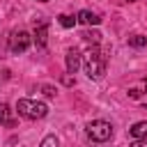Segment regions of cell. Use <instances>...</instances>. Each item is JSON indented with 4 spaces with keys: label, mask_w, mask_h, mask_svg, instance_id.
Returning <instances> with one entry per match:
<instances>
[{
    "label": "cell",
    "mask_w": 147,
    "mask_h": 147,
    "mask_svg": "<svg viewBox=\"0 0 147 147\" xmlns=\"http://www.w3.org/2000/svg\"><path fill=\"white\" fill-rule=\"evenodd\" d=\"M126 2H133V0H126Z\"/></svg>",
    "instance_id": "19"
},
{
    "label": "cell",
    "mask_w": 147,
    "mask_h": 147,
    "mask_svg": "<svg viewBox=\"0 0 147 147\" xmlns=\"http://www.w3.org/2000/svg\"><path fill=\"white\" fill-rule=\"evenodd\" d=\"M0 124L2 126H16V115L7 103H0Z\"/></svg>",
    "instance_id": "6"
},
{
    "label": "cell",
    "mask_w": 147,
    "mask_h": 147,
    "mask_svg": "<svg viewBox=\"0 0 147 147\" xmlns=\"http://www.w3.org/2000/svg\"><path fill=\"white\" fill-rule=\"evenodd\" d=\"M39 147H57V138H55V136H46Z\"/></svg>",
    "instance_id": "13"
},
{
    "label": "cell",
    "mask_w": 147,
    "mask_h": 147,
    "mask_svg": "<svg viewBox=\"0 0 147 147\" xmlns=\"http://www.w3.org/2000/svg\"><path fill=\"white\" fill-rule=\"evenodd\" d=\"M129 46H133V48H142V46H147V37H142V34H133V37H129Z\"/></svg>",
    "instance_id": "11"
},
{
    "label": "cell",
    "mask_w": 147,
    "mask_h": 147,
    "mask_svg": "<svg viewBox=\"0 0 147 147\" xmlns=\"http://www.w3.org/2000/svg\"><path fill=\"white\" fill-rule=\"evenodd\" d=\"M80 37H83V39H85L87 44H92V46H96V44L101 41V34H99L96 30H85V32H83Z\"/></svg>",
    "instance_id": "10"
},
{
    "label": "cell",
    "mask_w": 147,
    "mask_h": 147,
    "mask_svg": "<svg viewBox=\"0 0 147 147\" xmlns=\"http://www.w3.org/2000/svg\"><path fill=\"white\" fill-rule=\"evenodd\" d=\"M41 90H44V94H46V96H55V87H51V85H44Z\"/></svg>",
    "instance_id": "15"
},
{
    "label": "cell",
    "mask_w": 147,
    "mask_h": 147,
    "mask_svg": "<svg viewBox=\"0 0 147 147\" xmlns=\"http://www.w3.org/2000/svg\"><path fill=\"white\" fill-rule=\"evenodd\" d=\"M30 41H32V37L25 30H16L9 37V48H11V53H25L28 46H30Z\"/></svg>",
    "instance_id": "4"
},
{
    "label": "cell",
    "mask_w": 147,
    "mask_h": 147,
    "mask_svg": "<svg viewBox=\"0 0 147 147\" xmlns=\"http://www.w3.org/2000/svg\"><path fill=\"white\" fill-rule=\"evenodd\" d=\"M129 133H131L136 140H140V138H147V122H136V124L129 129Z\"/></svg>",
    "instance_id": "9"
},
{
    "label": "cell",
    "mask_w": 147,
    "mask_h": 147,
    "mask_svg": "<svg viewBox=\"0 0 147 147\" xmlns=\"http://www.w3.org/2000/svg\"><path fill=\"white\" fill-rule=\"evenodd\" d=\"M87 74V78L92 80H99L103 74H106V55L96 48V46H90V51L83 55V64H80Z\"/></svg>",
    "instance_id": "1"
},
{
    "label": "cell",
    "mask_w": 147,
    "mask_h": 147,
    "mask_svg": "<svg viewBox=\"0 0 147 147\" xmlns=\"http://www.w3.org/2000/svg\"><path fill=\"white\" fill-rule=\"evenodd\" d=\"M34 44L39 46V48H46V39H48V25L46 23H39L37 25V30H34Z\"/></svg>",
    "instance_id": "8"
},
{
    "label": "cell",
    "mask_w": 147,
    "mask_h": 147,
    "mask_svg": "<svg viewBox=\"0 0 147 147\" xmlns=\"http://www.w3.org/2000/svg\"><path fill=\"white\" fill-rule=\"evenodd\" d=\"M145 90H147V78H145Z\"/></svg>",
    "instance_id": "17"
},
{
    "label": "cell",
    "mask_w": 147,
    "mask_h": 147,
    "mask_svg": "<svg viewBox=\"0 0 147 147\" xmlns=\"http://www.w3.org/2000/svg\"><path fill=\"white\" fill-rule=\"evenodd\" d=\"M129 147H147V138H140V140H133Z\"/></svg>",
    "instance_id": "14"
},
{
    "label": "cell",
    "mask_w": 147,
    "mask_h": 147,
    "mask_svg": "<svg viewBox=\"0 0 147 147\" xmlns=\"http://www.w3.org/2000/svg\"><path fill=\"white\" fill-rule=\"evenodd\" d=\"M16 113L25 119H41V117L48 115V106L41 103V101H32V99H18Z\"/></svg>",
    "instance_id": "2"
},
{
    "label": "cell",
    "mask_w": 147,
    "mask_h": 147,
    "mask_svg": "<svg viewBox=\"0 0 147 147\" xmlns=\"http://www.w3.org/2000/svg\"><path fill=\"white\" fill-rule=\"evenodd\" d=\"M145 108H147V106H145Z\"/></svg>",
    "instance_id": "20"
},
{
    "label": "cell",
    "mask_w": 147,
    "mask_h": 147,
    "mask_svg": "<svg viewBox=\"0 0 147 147\" xmlns=\"http://www.w3.org/2000/svg\"><path fill=\"white\" fill-rule=\"evenodd\" d=\"M80 64H83L80 51H78V48H69V51H67V71H69V74H76V71L80 69Z\"/></svg>",
    "instance_id": "5"
},
{
    "label": "cell",
    "mask_w": 147,
    "mask_h": 147,
    "mask_svg": "<svg viewBox=\"0 0 147 147\" xmlns=\"http://www.w3.org/2000/svg\"><path fill=\"white\" fill-rule=\"evenodd\" d=\"M39 2H48V0H39Z\"/></svg>",
    "instance_id": "18"
},
{
    "label": "cell",
    "mask_w": 147,
    "mask_h": 147,
    "mask_svg": "<svg viewBox=\"0 0 147 147\" xmlns=\"http://www.w3.org/2000/svg\"><path fill=\"white\" fill-rule=\"evenodd\" d=\"M76 21H80L83 25H99V23H101V18H99L94 11H90V9H80L78 16H76Z\"/></svg>",
    "instance_id": "7"
},
{
    "label": "cell",
    "mask_w": 147,
    "mask_h": 147,
    "mask_svg": "<svg viewBox=\"0 0 147 147\" xmlns=\"http://www.w3.org/2000/svg\"><path fill=\"white\" fill-rule=\"evenodd\" d=\"M57 23H60L62 28H74V25H76V18L69 16V14H60V16H57Z\"/></svg>",
    "instance_id": "12"
},
{
    "label": "cell",
    "mask_w": 147,
    "mask_h": 147,
    "mask_svg": "<svg viewBox=\"0 0 147 147\" xmlns=\"http://www.w3.org/2000/svg\"><path fill=\"white\" fill-rule=\"evenodd\" d=\"M85 131H87V136H90L92 140H96V142H106V140H110V136H113V126H110L108 122H103V119L90 122V124L85 126Z\"/></svg>",
    "instance_id": "3"
},
{
    "label": "cell",
    "mask_w": 147,
    "mask_h": 147,
    "mask_svg": "<svg viewBox=\"0 0 147 147\" xmlns=\"http://www.w3.org/2000/svg\"><path fill=\"white\" fill-rule=\"evenodd\" d=\"M129 96H131V99H138V96H140V90H129Z\"/></svg>",
    "instance_id": "16"
}]
</instances>
